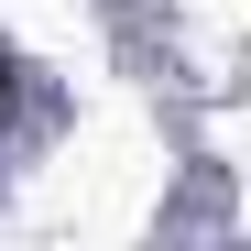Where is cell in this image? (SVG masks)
<instances>
[{
  "label": "cell",
  "instance_id": "6da1fadb",
  "mask_svg": "<svg viewBox=\"0 0 251 251\" xmlns=\"http://www.w3.org/2000/svg\"><path fill=\"white\" fill-rule=\"evenodd\" d=\"M11 109H22V55L0 44V120H11Z\"/></svg>",
  "mask_w": 251,
  "mask_h": 251
}]
</instances>
